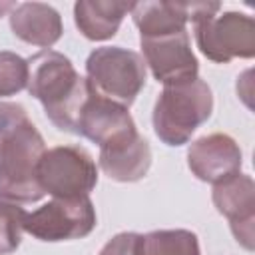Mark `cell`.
<instances>
[{
	"mask_svg": "<svg viewBox=\"0 0 255 255\" xmlns=\"http://www.w3.org/2000/svg\"><path fill=\"white\" fill-rule=\"evenodd\" d=\"M28 86V60L16 52L0 50V98L16 96Z\"/></svg>",
	"mask_w": 255,
	"mask_h": 255,
	"instance_id": "18",
	"label": "cell"
},
{
	"mask_svg": "<svg viewBox=\"0 0 255 255\" xmlns=\"http://www.w3.org/2000/svg\"><path fill=\"white\" fill-rule=\"evenodd\" d=\"M211 199L215 209L229 219L235 239L253 249V223H255V183L247 173H235L213 185Z\"/></svg>",
	"mask_w": 255,
	"mask_h": 255,
	"instance_id": "9",
	"label": "cell"
},
{
	"mask_svg": "<svg viewBox=\"0 0 255 255\" xmlns=\"http://www.w3.org/2000/svg\"><path fill=\"white\" fill-rule=\"evenodd\" d=\"M100 169L114 181L131 183L145 177L151 167L149 143L139 131H133L118 141L100 147Z\"/></svg>",
	"mask_w": 255,
	"mask_h": 255,
	"instance_id": "12",
	"label": "cell"
},
{
	"mask_svg": "<svg viewBox=\"0 0 255 255\" xmlns=\"http://www.w3.org/2000/svg\"><path fill=\"white\" fill-rule=\"evenodd\" d=\"M14 8H16V4H14V2H0V16H2L4 12H8V10L12 12Z\"/></svg>",
	"mask_w": 255,
	"mask_h": 255,
	"instance_id": "21",
	"label": "cell"
},
{
	"mask_svg": "<svg viewBox=\"0 0 255 255\" xmlns=\"http://www.w3.org/2000/svg\"><path fill=\"white\" fill-rule=\"evenodd\" d=\"M98 223L96 209L90 197L52 199L42 207L26 213L24 231L48 243L82 239L94 231Z\"/></svg>",
	"mask_w": 255,
	"mask_h": 255,
	"instance_id": "7",
	"label": "cell"
},
{
	"mask_svg": "<svg viewBox=\"0 0 255 255\" xmlns=\"http://www.w3.org/2000/svg\"><path fill=\"white\" fill-rule=\"evenodd\" d=\"M86 80L90 88L124 108L135 102L145 86V62L143 58L122 46L96 48L86 60Z\"/></svg>",
	"mask_w": 255,
	"mask_h": 255,
	"instance_id": "4",
	"label": "cell"
},
{
	"mask_svg": "<svg viewBox=\"0 0 255 255\" xmlns=\"http://www.w3.org/2000/svg\"><path fill=\"white\" fill-rule=\"evenodd\" d=\"M211 112L213 94L201 78L163 86L151 114L153 131L165 145H183L211 118Z\"/></svg>",
	"mask_w": 255,
	"mask_h": 255,
	"instance_id": "2",
	"label": "cell"
},
{
	"mask_svg": "<svg viewBox=\"0 0 255 255\" xmlns=\"http://www.w3.org/2000/svg\"><path fill=\"white\" fill-rule=\"evenodd\" d=\"M46 141L36 126L24 122L0 147V201L34 203L46 193L38 179V163Z\"/></svg>",
	"mask_w": 255,
	"mask_h": 255,
	"instance_id": "3",
	"label": "cell"
},
{
	"mask_svg": "<svg viewBox=\"0 0 255 255\" xmlns=\"http://www.w3.org/2000/svg\"><path fill=\"white\" fill-rule=\"evenodd\" d=\"M10 30L22 42L48 50L62 38L64 26L60 12L50 4L22 2L10 12Z\"/></svg>",
	"mask_w": 255,
	"mask_h": 255,
	"instance_id": "14",
	"label": "cell"
},
{
	"mask_svg": "<svg viewBox=\"0 0 255 255\" xmlns=\"http://www.w3.org/2000/svg\"><path fill=\"white\" fill-rule=\"evenodd\" d=\"M199 2H133L131 18L139 38H155L187 30V22L197 14Z\"/></svg>",
	"mask_w": 255,
	"mask_h": 255,
	"instance_id": "13",
	"label": "cell"
},
{
	"mask_svg": "<svg viewBox=\"0 0 255 255\" xmlns=\"http://www.w3.org/2000/svg\"><path fill=\"white\" fill-rule=\"evenodd\" d=\"M137 255H201L199 239L189 229H155L139 235Z\"/></svg>",
	"mask_w": 255,
	"mask_h": 255,
	"instance_id": "16",
	"label": "cell"
},
{
	"mask_svg": "<svg viewBox=\"0 0 255 255\" xmlns=\"http://www.w3.org/2000/svg\"><path fill=\"white\" fill-rule=\"evenodd\" d=\"M26 211L18 203L0 201V255L14 253L24 233Z\"/></svg>",
	"mask_w": 255,
	"mask_h": 255,
	"instance_id": "17",
	"label": "cell"
},
{
	"mask_svg": "<svg viewBox=\"0 0 255 255\" xmlns=\"http://www.w3.org/2000/svg\"><path fill=\"white\" fill-rule=\"evenodd\" d=\"M137 243H139V233L133 231H124L114 235L98 255H137Z\"/></svg>",
	"mask_w": 255,
	"mask_h": 255,
	"instance_id": "20",
	"label": "cell"
},
{
	"mask_svg": "<svg viewBox=\"0 0 255 255\" xmlns=\"http://www.w3.org/2000/svg\"><path fill=\"white\" fill-rule=\"evenodd\" d=\"M187 165L197 179L215 185L241 171L243 153L231 135L217 131L203 135L189 145Z\"/></svg>",
	"mask_w": 255,
	"mask_h": 255,
	"instance_id": "10",
	"label": "cell"
},
{
	"mask_svg": "<svg viewBox=\"0 0 255 255\" xmlns=\"http://www.w3.org/2000/svg\"><path fill=\"white\" fill-rule=\"evenodd\" d=\"M139 44L145 66L163 86L181 84L197 78L199 62L191 50L187 30L155 38H139Z\"/></svg>",
	"mask_w": 255,
	"mask_h": 255,
	"instance_id": "8",
	"label": "cell"
},
{
	"mask_svg": "<svg viewBox=\"0 0 255 255\" xmlns=\"http://www.w3.org/2000/svg\"><path fill=\"white\" fill-rule=\"evenodd\" d=\"M131 8L133 2L122 0H78L74 4V20L82 36L104 42L118 34L124 16Z\"/></svg>",
	"mask_w": 255,
	"mask_h": 255,
	"instance_id": "15",
	"label": "cell"
},
{
	"mask_svg": "<svg viewBox=\"0 0 255 255\" xmlns=\"http://www.w3.org/2000/svg\"><path fill=\"white\" fill-rule=\"evenodd\" d=\"M48 116L62 131L78 133V120L90 96V84L82 78L72 60L56 50H42L28 58V86Z\"/></svg>",
	"mask_w": 255,
	"mask_h": 255,
	"instance_id": "1",
	"label": "cell"
},
{
	"mask_svg": "<svg viewBox=\"0 0 255 255\" xmlns=\"http://www.w3.org/2000/svg\"><path fill=\"white\" fill-rule=\"evenodd\" d=\"M24 122H28L24 106L14 102H0V147Z\"/></svg>",
	"mask_w": 255,
	"mask_h": 255,
	"instance_id": "19",
	"label": "cell"
},
{
	"mask_svg": "<svg viewBox=\"0 0 255 255\" xmlns=\"http://www.w3.org/2000/svg\"><path fill=\"white\" fill-rule=\"evenodd\" d=\"M191 24L197 48L207 60L227 64L233 58L255 56V20L251 16L229 10L199 16Z\"/></svg>",
	"mask_w": 255,
	"mask_h": 255,
	"instance_id": "5",
	"label": "cell"
},
{
	"mask_svg": "<svg viewBox=\"0 0 255 255\" xmlns=\"http://www.w3.org/2000/svg\"><path fill=\"white\" fill-rule=\"evenodd\" d=\"M133 131H137V128L128 108L98 96L90 88V96L78 120V135H84L102 147Z\"/></svg>",
	"mask_w": 255,
	"mask_h": 255,
	"instance_id": "11",
	"label": "cell"
},
{
	"mask_svg": "<svg viewBox=\"0 0 255 255\" xmlns=\"http://www.w3.org/2000/svg\"><path fill=\"white\" fill-rule=\"evenodd\" d=\"M38 179L44 193L56 199L88 197L98 183V167L82 145H56L44 151Z\"/></svg>",
	"mask_w": 255,
	"mask_h": 255,
	"instance_id": "6",
	"label": "cell"
}]
</instances>
